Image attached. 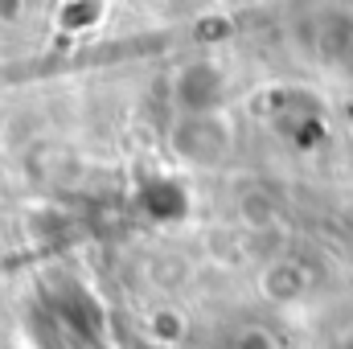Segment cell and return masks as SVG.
<instances>
[{
    "label": "cell",
    "instance_id": "277c9868",
    "mask_svg": "<svg viewBox=\"0 0 353 349\" xmlns=\"http://www.w3.org/2000/svg\"><path fill=\"white\" fill-rule=\"evenodd\" d=\"M144 206H148V214L161 218V222H181V218L189 214V193H185L181 181L161 177V181H148V185H144Z\"/></svg>",
    "mask_w": 353,
    "mask_h": 349
},
{
    "label": "cell",
    "instance_id": "8992f818",
    "mask_svg": "<svg viewBox=\"0 0 353 349\" xmlns=\"http://www.w3.org/2000/svg\"><path fill=\"white\" fill-rule=\"evenodd\" d=\"M152 333H157V337H169V341H181V337H185V321H181L176 312H157V317H152Z\"/></svg>",
    "mask_w": 353,
    "mask_h": 349
},
{
    "label": "cell",
    "instance_id": "52a82bcc",
    "mask_svg": "<svg viewBox=\"0 0 353 349\" xmlns=\"http://www.w3.org/2000/svg\"><path fill=\"white\" fill-rule=\"evenodd\" d=\"M239 349H271V337L267 333H243Z\"/></svg>",
    "mask_w": 353,
    "mask_h": 349
},
{
    "label": "cell",
    "instance_id": "5b68a950",
    "mask_svg": "<svg viewBox=\"0 0 353 349\" xmlns=\"http://www.w3.org/2000/svg\"><path fill=\"white\" fill-rule=\"evenodd\" d=\"M353 50V21L350 17H325L321 21V54L341 58Z\"/></svg>",
    "mask_w": 353,
    "mask_h": 349
},
{
    "label": "cell",
    "instance_id": "6da1fadb",
    "mask_svg": "<svg viewBox=\"0 0 353 349\" xmlns=\"http://www.w3.org/2000/svg\"><path fill=\"white\" fill-rule=\"evenodd\" d=\"M234 136L230 123L214 111V115H181L173 128V152L189 165H218L226 161Z\"/></svg>",
    "mask_w": 353,
    "mask_h": 349
},
{
    "label": "cell",
    "instance_id": "7a4b0ae2",
    "mask_svg": "<svg viewBox=\"0 0 353 349\" xmlns=\"http://www.w3.org/2000/svg\"><path fill=\"white\" fill-rule=\"evenodd\" d=\"M181 115H214L226 103V70L218 62H185L173 79Z\"/></svg>",
    "mask_w": 353,
    "mask_h": 349
},
{
    "label": "cell",
    "instance_id": "3957f363",
    "mask_svg": "<svg viewBox=\"0 0 353 349\" xmlns=\"http://www.w3.org/2000/svg\"><path fill=\"white\" fill-rule=\"evenodd\" d=\"M267 300L275 304H288V300H300L308 292V271L300 267L296 259H275L263 267V279H259Z\"/></svg>",
    "mask_w": 353,
    "mask_h": 349
}]
</instances>
